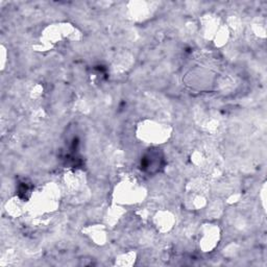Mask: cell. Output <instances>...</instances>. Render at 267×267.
I'll return each mask as SVG.
<instances>
[{
  "mask_svg": "<svg viewBox=\"0 0 267 267\" xmlns=\"http://www.w3.org/2000/svg\"><path fill=\"white\" fill-rule=\"evenodd\" d=\"M157 154V151H153V153H149L147 154L143 160H142V163H141V166L143 167V169H145V170L149 171V172H155L157 171L158 169L160 168V166H161V162H162V156L159 155L156 160L155 159V156Z\"/></svg>",
  "mask_w": 267,
  "mask_h": 267,
  "instance_id": "1",
  "label": "cell"
}]
</instances>
